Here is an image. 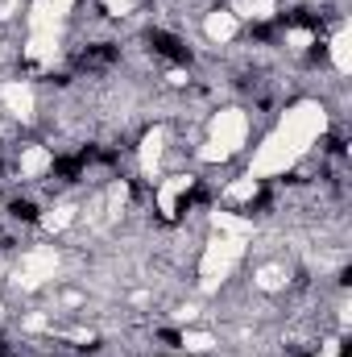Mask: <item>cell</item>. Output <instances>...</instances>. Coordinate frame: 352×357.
<instances>
[{
    "mask_svg": "<svg viewBox=\"0 0 352 357\" xmlns=\"http://www.w3.org/2000/svg\"><path fill=\"white\" fill-rule=\"evenodd\" d=\"M150 46H154V54H162L170 63H191L186 42H178L175 33H166V29H150Z\"/></svg>",
    "mask_w": 352,
    "mask_h": 357,
    "instance_id": "cell-1",
    "label": "cell"
}]
</instances>
